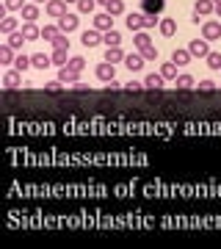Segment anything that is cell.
<instances>
[{"label":"cell","mask_w":221,"mask_h":249,"mask_svg":"<svg viewBox=\"0 0 221 249\" xmlns=\"http://www.w3.org/2000/svg\"><path fill=\"white\" fill-rule=\"evenodd\" d=\"M188 53L194 55V58H207V55H210L207 39H194V42H188Z\"/></svg>","instance_id":"1"},{"label":"cell","mask_w":221,"mask_h":249,"mask_svg":"<svg viewBox=\"0 0 221 249\" xmlns=\"http://www.w3.org/2000/svg\"><path fill=\"white\" fill-rule=\"evenodd\" d=\"M202 39H207V42L221 39V22H202Z\"/></svg>","instance_id":"2"},{"label":"cell","mask_w":221,"mask_h":249,"mask_svg":"<svg viewBox=\"0 0 221 249\" xmlns=\"http://www.w3.org/2000/svg\"><path fill=\"white\" fill-rule=\"evenodd\" d=\"M94 72H97V78L105 80V83H111V80L116 78V67H114V64H108V61L97 64V70H94Z\"/></svg>","instance_id":"3"},{"label":"cell","mask_w":221,"mask_h":249,"mask_svg":"<svg viewBox=\"0 0 221 249\" xmlns=\"http://www.w3.org/2000/svg\"><path fill=\"white\" fill-rule=\"evenodd\" d=\"M80 42H83L86 47L102 45V31H97V28H91V31H83V36H80Z\"/></svg>","instance_id":"4"},{"label":"cell","mask_w":221,"mask_h":249,"mask_svg":"<svg viewBox=\"0 0 221 249\" xmlns=\"http://www.w3.org/2000/svg\"><path fill=\"white\" fill-rule=\"evenodd\" d=\"M44 9H47V14H50V17L61 19L64 14H67V3H64V0H50V3L44 6Z\"/></svg>","instance_id":"5"},{"label":"cell","mask_w":221,"mask_h":249,"mask_svg":"<svg viewBox=\"0 0 221 249\" xmlns=\"http://www.w3.org/2000/svg\"><path fill=\"white\" fill-rule=\"evenodd\" d=\"M94 28H97V31H102V34H108V31H114V17H111V14H97V17H94Z\"/></svg>","instance_id":"6"},{"label":"cell","mask_w":221,"mask_h":249,"mask_svg":"<svg viewBox=\"0 0 221 249\" xmlns=\"http://www.w3.org/2000/svg\"><path fill=\"white\" fill-rule=\"evenodd\" d=\"M58 28H61V34H72V31H78V17L75 14H64L58 19Z\"/></svg>","instance_id":"7"},{"label":"cell","mask_w":221,"mask_h":249,"mask_svg":"<svg viewBox=\"0 0 221 249\" xmlns=\"http://www.w3.org/2000/svg\"><path fill=\"white\" fill-rule=\"evenodd\" d=\"M78 75L80 72L69 70V67H61V70H58V80H61L64 86H75V83H78Z\"/></svg>","instance_id":"8"},{"label":"cell","mask_w":221,"mask_h":249,"mask_svg":"<svg viewBox=\"0 0 221 249\" xmlns=\"http://www.w3.org/2000/svg\"><path fill=\"white\" fill-rule=\"evenodd\" d=\"M210 11H216V3L213 0H196L194 3V14H199V17H207Z\"/></svg>","instance_id":"9"},{"label":"cell","mask_w":221,"mask_h":249,"mask_svg":"<svg viewBox=\"0 0 221 249\" xmlns=\"http://www.w3.org/2000/svg\"><path fill=\"white\" fill-rule=\"evenodd\" d=\"M124 67L130 72H138L144 67V55L141 53H133V55H124Z\"/></svg>","instance_id":"10"},{"label":"cell","mask_w":221,"mask_h":249,"mask_svg":"<svg viewBox=\"0 0 221 249\" xmlns=\"http://www.w3.org/2000/svg\"><path fill=\"white\" fill-rule=\"evenodd\" d=\"M19 83H22L19 70H11V72H6V75H3V86H6V89H17Z\"/></svg>","instance_id":"11"},{"label":"cell","mask_w":221,"mask_h":249,"mask_svg":"<svg viewBox=\"0 0 221 249\" xmlns=\"http://www.w3.org/2000/svg\"><path fill=\"white\" fill-rule=\"evenodd\" d=\"M127 28H130L133 34H138V31H144V14H127Z\"/></svg>","instance_id":"12"},{"label":"cell","mask_w":221,"mask_h":249,"mask_svg":"<svg viewBox=\"0 0 221 249\" xmlns=\"http://www.w3.org/2000/svg\"><path fill=\"white\" fill-rule=\"evenodd\" d=\"M22 34H25L28 42L31 39H42V28L36 25V22H22Z\"/></svg>","instance_id":"13"},{"label":"cell","mask_w":221,"mask_h":249,"mask_svg":"<svg viewBox=\"0 0 221 249\" xmlns=\"http://www.w3.org/2000/svg\"><path fill=\"white\" fill-rule=\"evenodd\" d=\"M144 3V14H160L163 6H166V0H141Z\"/></svg>","instance_id":"14"},{"label":"cell","mask_w":221,"mask_h":249,"mask_svg":"<svg viewBox=\"0 0 221 249\" xmlns=\"http://www.w3.org/2000/svg\"><path fill=\"white\" fill-rule=\"evenodd\" d=\"M19 11H22V19L25 22H36V17H39V6L36 3H25Z\"/></svg>","instance_id":"15"},{"label":"cell","mask_w":221,"mask_h":249,"mask_svg":"<svg viewBox=\"0 0 221 249\" xmlns=\"http://www.w3.org/2000/svg\"><path fill=\"white\" fill-rule=\"evenodd\" d=\"M163 80H166V78H163L160 72H158V75L152 72V75H147V78H144V86H147V89H155V91H158V89H163Z\"/></svg>","instance_id":"16"},{"label":"cell","mask_w":221,"mask_h":249,"mask_svg":"<svg viewBox=\"0 0 221 249\" xmlns=\"http://www.w3.org/2000/svg\"><path fill=\"white\" fill-rule=\"evenodd\" d=\"M31 64H34L36 70H47V67H50V64H53V55L36 53V55H31Z\"/></svg>","instance_id":"17"},{"label":"cell","mask_w":221,"mask_h":249,"mask_svg":"<svg viewBox=\"0 0 221 249\" xmlns=\"http://www.w3.org/2000/svg\"><path fill=\"white\" fill-rule=\"evenodd\" d=\"M133 45L138 47V53H141L144 47H150V45H152L150 34H144V31H138V34H133Z\"/></svg>","instance_id":"18"},{"label":"cell","mask_w":221,"mask_h":249,"mask_svg":"<svg viewBox=\"0 0 221 249\" xmlns=\"http://www.w3.org/2000/svg\"><path fill=\"white\" fill-rule=\"evenodd\" d=\"M102 45L119 47V45H122V34H119V31H108V34H102Z\"/></svg>","instance_id":"19"},{"label":"cell","mask_w":221,"mask_h":249,"mask_svg":"<svg viewBox=\"0 0 221 249\" xmlns=\"http://www.w3.org/2000/svg\"><path fill=\"white\" fill-rule=\"evenodd\" d=\"M25 42H28V39H25V34H22V31H14V34H9V39H6V45H11L14 50H19Z\"/></svg>","instance_id":"20"},{"label":"cell","mask_w":221,"mask_h":249,"mask_svg":"<svg viewBox=\"0 0 221 249\" xmlns=\"http://www.w3.org/2000/svg\"><path fill=\"white\" fill-rule=\"evenodd\" d=\"M191 58H194V55L188 53V47H186V50H174V53H171V61H174L177 67H186Z\"/></svg>","instance_id":"21"},{"label":"cell","mask_w":221,"mask_h":249,"mask_svg":"<svg viewBox=\"0 0 221 249\" xmlns=\"http://www.w3.org/2000/svg\"><path fill=\"white\" fill-rule=\"evenodd\" d=\"M105 61H108V64H119V61H124L122 47H108V50H105Z\"/></svg>","instance_id":"22"},{"label":"cell","mask_w":221,"mask_h":249,"mask_svg":"<svg viewBox=\"0 0 221 249\" xmlns=\"http://www.w3.org/2000/svg\"><path fill=\"white\" fill-rule=\"evenodd\" d=\"M105 11L111 14V17H119V14H124V3H122V0H108Z\"/></svg>","instance_id":"23"},{"label":"cell","mask_w":221,"mask_h":249,"mask_svg":"<svg viewBox=\"0 0 221 249\" xmlns=\"http://www.w3.org/2000/svg\"><path fill=\"white\" fill-rule=\"evenodd\" d=\"M0 64H14V47L11 45H0Z\"/></svg>","instance_id":"24"},{"label":"cell","mask_w":221,"mask_h":249,"mask_svg":"<svg viewBox=\"0 0 221 249\" xmlns=\"http://www.w3.org/2000/svg\"><path fill=\"white\" fill-rule=\"evenodd\" d=\"M160 34H163V36H174L177 34V22H174V19H160Z\"/></svg>","instance_id":"25"},{"label":"cell","mask_w":221,"mask_h":249,"mask_svg":"<svg viewBox=\"0 0 221 249\" xmlns=\"http://www.w3.org/2000/svg\"><path fill=\"white\" fill-rule=\"evenodd\" d=\"M160 75H163L166 80H177V64L174 61L163 64V67H160Z\"/></svg>","instance_id":"26"},{"label":"cell","mask_w":221,"mask_h":249,"mask_svg":"<svg viewBox=\"0 0 221 249\" xmlns=\"http://www.w3.org/2000/svg\"><path fill=\"white\" fill-rule=\"evenodd\" d=\"M58 34H61V28H58V25H44L42 28V39H44V42H53Z\"/></svg>","instance_id":"27"},{"label":"cell","mask_w":221,"mask_h":249,"mask_svg":"<svg viewBox=\"0 0 221 249\" xmlns=\"http://www.w3.org/2000/svg\"><path fill=\"white\" fill-rule=\"evenodd\" d=\"M0 31H3V34H14V31H17V19H14V17H3Z\"/></svg>","instance_id":"28"},{"label":"cell","mask_w":221,"mask_h":249,"mask_svg":"<svg viewBox=\"0 0 221 249\" xmlns=\"http://www.w3.org/2000/svg\"><path fill=\"white\" fill-rule=\"evenodd\" d=\"M28 67H34V64H31V55H17V58H14V70L25 72Z\"/></svg>","instance_id":"29"},{"label":"cell","mask_w":221,"mask_h":249,"mask_svg":"<svg viewBox=\"0 0 221 249\" xmlns=\"http://www.w3.org/2000/svg\"><path fill=\"white\" fill-rule=\"evenodd\" d=\"M53 47L55 50H67V47H69V34H58L53 39Z\"/></svg>","instance_id":"30"},{"label":"cell","mask_w":221,"mask_h":249,"mask_svg":"<svg viewBox=\"0 0 221 249\" xmlns=\"http://www.w3.org/2000/svg\"><path fill=\"white\" fill-rule=\"evenodd\" d=\"M204 61H207V67H210V70H219L221 72V53H210Z\"/></svg>","instance_id":"31"},{"label":"cell","mask_w":221,"mask_h":249,"mask_svg":"<svg viewBox=\"0 0 221 249\" xmlns=\"http://www.w3.org/2000/svg\"><path fill=\"white\" fill-rule=\"evenodd\" d=\"M191 86H194L191 75H177V89H191Z\"/></svg>","instance_id":"32"},{"label":"cell","mask_w":221,"mask_h":249,"mask_svg":"<svg viewBox=\"0 0 221 249\" xmlns=\"http://www.w3.org/2000/svg\"><path fill=\"white\" fill-rule=\"evenodd\" d=\"M67 67H69V70H75V72H80L83 67H86V58H80V55H75V58H69V61H67Z\"/></svg>","instance_id":"33"},{"label":"cell","mask_w":221,"mask_h":249,"mask_svg":"<svg viewBox=\"0 0 221 249\" xmlns=\"http://www.w3.org/2000/svg\"><path fill=\"white\" fill-rule=\"evenodd\" d=\"M94 6H97V0H78V9L83 11V14H91Z\"/></svg>","instance_id":"34"},{"label":"cell","mask_w":221,"mask_h":249,"mask_svg":"<svg viewBox=\"0 0 221 249\" xmlns=\"http://www.w3.org/2000/svg\"><path fill=\"white\" fill-rule=\"evenodd\" d=\"M61 89H64V83H61V80H50V83L44 86V91H47V94H58Z\"/></svg>","instance_id":"35"},{"label":"cell","mask_w":221,"mask_h":249,"mask_svg":"<svg viewBox=\"0 0 221 249\" xmlns=\"http://www.w3.org/2000/svg\"><path fill=\"white\" fill-rule=\"evenodd\" d=\"M53 64H55V67H67V50H55V53H53Z\"/></svg>","instance_id":"36"},{"label":"cell","mask_w":221,"mask_h":249,"mask_svg":"<svg viewBox=\"0 0 221 249\" xmlns=\"http://www.w3.org/2000/svg\"><path fill=\"white\" fill-rule=\"evenodd\" d=\"M155 25H160L158 14H144V28H155Z\"/></svg>","instance_id":"37"},{"label":"cell","mask_w":221,"mask_h":249,"mask_svg":"<svg viewBox=\"0 0 221 249\" xmlns=\"http://www.w3.org/2000/svg\"><path fill=\"white\" fill-rule=\"evenodd\" d=\"M199 91H202V94H210V91H216V83H213V80H202V83H199Z\"/></svg>","instance_id":"38"},{"label":"cell","mask_w":221,"mask_h":249,"mask_svg":"<svg viewBox=\"0 0 221 249\" xmlns=\"http://www.w3.org/2000/svg\"><path fill=\"white\" fill-rule=\"evenodd\" d=\"M124 89L130 91V94H138V91H141V89H147V86H144V83H136V80H130V83H127Z\"/></svg>","instance_id":"39"},{"label":"cell","mask_w":221,"mask_h":249,"mask_svg":"<svg viewBox=\"0 0 221 249\" xmlns=\"http://www.w3.org/2000/svg\"><path fill=\"white\" fill-rule=\"evenodd\" d=\"M141 55H144V58H150V61H155V58H158V50H155V47H144V50H141Z\"/></svg>","instance_id":"40"},{"label":"cell","mask_w":221,"mask_h":249,"mask_svg":"<svg viewBox=\"0 0 221 249\" xmlns=\"http://www.w3.org/2000/svg\"><path fill=\"white\" fill-rule=\"evenodd\" d=\"M22 6H25L22 0H6V9L9 11H17V9H22Z\"/></svg>","instance_id":"41"},{"label":"cell","mask_w":221,"mask_h":249,"mask_svg":"<svg viewBox=\"0 0 221 249\" xmlns=\"http://www.w3.org/2000/svg\"><path fill=\"white\" fill-rule=\"evenodd\" d=\"M119 89H122V86H119V80H111V83H108V91H119Z\"/></svg>","instance_id":"42"},{"label":"cell","mask_w":221,"mask_h":249,"mask_svg":"<svg viewBox=\"0 0 221 249\" xmlns=\"http://www.w3.org/2000/svg\"><path fill=\"white\" fill-rule=\"evenodd\" d=\"M75 91H88V86H86V83H80V80H78V83H75Z\"/></svg>","instance_id":"43"},{"label":"cell","mask_w":221,"mask_h":249,"mask_svg":"<svg viewBox=\"0 0 221 249\" xmlns=\"http://www.w3.org/2000/svg\"><path fill=\"white\" fill-rule=\"evenodd\" d=\"M216 14H219V17H221V3H216Z\"/></svg>","instance_id":"44"},{"label":"cell","mask_w":221,"mask_h":249,"mask_svg":"<svg viewBox=\"0 0 221 249\" xmlns=\"http://www.w3.org/2000/svg\"><path fill=\"white\" fill-rule=\"evenodd\" d=\"M36 3H44V6H47V3H50V0H36Z\"/></svg>","instance_id":"45"},{"label":"cell","mask_w":221,"mask_h":249,"mask_svg":"<svg viewBox=\"0 0 221 249\" xmlns=\"http://www.w3.org/2000/svg\"><path fill=\"white\" fill-rule=\"evenodd\" d=\"M97 3H100V6H105V3H108V0H97Z\"/></svg>","instance_id":"46"},{"label":"cell","mask_w":221,"mask_h":249,"mask_svg":"<svg viewBox=\"0 0 221 249\" xmlns=\"http://www.w3.org/2000/svg\"><path fill=\"white\" fill-rule=\"evenodd\" d=\"M64 3H78V0H64Z\"/></svg>","instance_id":"47"},{"label":"cell","mask_w":221,"mask_h":249,"mask_svg":"<svg viewBox=\"0 0 221 249\" xmlns=\"http://www.w3.org/2000/svg\"><path fill=\"white\" fill-rule=\"evenodd\" d=\"M213 3H221V0H213Z\"/></svg>","instance_id":"48"}]
</instances>
